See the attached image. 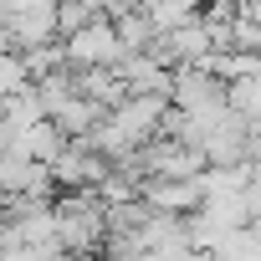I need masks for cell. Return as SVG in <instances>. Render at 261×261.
Instances as JSON below:
<instances>
[{
  "label": "cell",
  "mask_w": 261,
  "mask_h": 261,
  "mask_svg": "<svg viewBox=\"0 0 261 261\" xmlns=\"http://www.w3.org/2000/svg\"><path fill=\"white\" fill-rule=\"evenodd\" d=\"M118 57H123V46H118V36H113V26H108V21H92V26H82V31L62 36V62H67V72L118 67Z\"/></svg>",
  "instance_id": "6da1fadb"
},
{
  "label": "cell",
  "mask_w": 261,
  "mask_h": 261,
  "mask_svg": "<svg viewBox=\"0 0 261 261\" xmlns=\"http://www.w3.org/2000/svg\"><path fill=\"white\" fill-rule=\"evenodd\" d=\"M62 149H67V139H62V128H57L51 118H36V123L16 128L11 144H6V154H21V159H31V164H51Z\"/></svg>",
  "instance_id": "7a4b0ae2"
},
{
  "label": "cell",
  "mask_w": 261,
  "mask_h": 261,
  "mask_svg": "<svg viewBox=\"0 0 261 261\" xmlns=\"http://www.w3.org/2000/svg\"><path fill=\"white\" fill-rule=\"evenodd\" d=\"M210 261H261V230H256V225L230 230V236L210 251Z\"/></svg>",
  "instance_id": "3957f363"
},
{
  "label": "cell",
  "mask_w": 261,
  "mask_h": 261,
  "mask_svg": "<svg viewBox=\"0 0 261 261\" xmlns=\"http://www.w3.org/2000/svg\"><path fill=\"white\" fill-rule=\"evenodd\" d=\"M21 87H31V77H26V62H21L16 51H0V102H6V97H16Z\"/></svg>",
  "instance_id": "277c9868"
},
{
  "label": "cell",
  "mask_w": 261,
  "mask_h": 261,
  "mask_svg": "<svg viewBox=\"0 0 261 261\" xmlns=\"http://www.w3.org/2000/svg\"><path fill=\"white\" fill-rule=\"evenodd\" d=\"M31 6H51V0H0V16H11V11H31Z\"/></svg>",
  "instance_id": "5b68a950"
},
{
  "label": "cell",
  "mask_w": 261,
  "mask_h": 261,
  "mask_svg": "<svg viewBox=\"0 0 261 261\" xmlns=\"http://www.w3.org/2000/svg\"><path fill=\"white\" fill-rule=\"evenodd\" d=\"M0 51H11V46H6V26H0Z\"/></svg>",
  "instance_id": "8992f818"
}]
</instances>
